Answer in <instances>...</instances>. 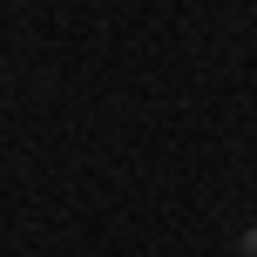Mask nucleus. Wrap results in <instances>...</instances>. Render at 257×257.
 Returning a JSON list of instances; mask_svg holds the SVG:
<instances>
[{
	"label": "nucleus",
	"mask_w": 257,
	"mask_h": 257,
	"mask_svg": "<svg viewBox=\"0 0 257 257\" xmlns=\"http://www.w3.org/2000/svg\"><path fill=\"white\" fill-rule=\"evenodd\" d=\"M237 257H257V223H250L244 237H237Z\"/></svg>",
	"instance_id": "f257e3e1"
}]
</instances>
